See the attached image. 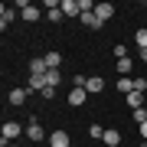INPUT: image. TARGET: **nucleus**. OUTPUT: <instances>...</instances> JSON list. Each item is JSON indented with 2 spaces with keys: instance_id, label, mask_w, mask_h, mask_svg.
<instances>
[{
  "instance_id": "f3484780",
  "label": "nucleus",
  "mask_w": 147,
  "mask_h": 147,
  "mask_svg": "<svg viewBox=\"0 0 147 147\" xmlns=\"http://www.w3.org/2000/svg\"><path fill=\"white\" fill-rule=\"evenodd\" d=\"M118 88L124 92V95H131L134 92V79H131V75H121V79H118Z\"/></svg>"
},
{
  "instance_id": "aec40b11",
  "label": "nucleus",
  "mask_w": 147,
  "mask_h": 147,
  "mask_svg": "<svg viewBox=\"0 0 147 147\" xmlns=\"http://www.w3.org/2000/svg\"><path fill=\"white\" fill-rule=\"evenodd\" d=\"M134 42H137V49H147V30H137L134 33Z\"/></svg>"
},
{
  "instance_id": "6ab92c4d",
  "label": "nucleus",
  "mask_w": 147,
  "mask_h": 147,
  "mask_svg": "<svg viewBox=\"0 0 147 147\" xmlns=\"http://www.w3.org/2000/svg\"><path fill=\"white\" fill-rule=\"evenodd\" d=\"M59 79H62V75H59V69H49V72H46V85H49V88H56Z\"/></svg>"
},
{
  "instance_id": "f03ea898",
  "label": "nucleus",
  "mask_w": 147,
  "mask_h": 147,
  "mask_svg": "<svg viewBox=\"0 0 147 147\" xmlns=\"http://www.w3.org/2000/svg\"><path fill=\"white\" fill-rule=\"evenodd\" d=\"M13 20H16V10H13V7H7V3H3V7H0V30L7 33V26H10Z\"/></svg>"
},
{
  "instance_id": "9d476101",
  "label": "nucleus",
  "mask_w": 147,
  "mask_h": 147,
  "mask_svg": "<svg viewBox=\"0 0 147 147\" xmlns=\"http://www.w3.org/2000/svg\"><path fill=\"white\" fill-rule=\"evenodd\" d=\"M59 7H62V13H65V16H82V10H79V0H62Z\"/></svg>"
},
{
  "instance_id": "1a4fd4ad",
  "label": "nucleus",
  "mask_w": 147,
  "mask_h": 147,
  "mask_svg": "<svg viewBox=\"0 0 147 147\" xmlns=\"http://www.w3.org/2000/svg\"><path fill=\"white\" fill-rule=\"evenodd\" d=\"M95 16L105 23V20H111V16H115V7H111V3H98V7H95Z\"/></svg>"
},
{
  "instance_id": "b1692460",
  "label": "nucleus",
  "mask_w": 147,
  "mask_h": 147,
  "mask_svg": "<svg viewBox=\"0 0 147 147\" xmlns=\"http://www.w3.org/2000/svg\"><path fill=\"white\" fill-rule=\"evenodd\" d=\"M115 56L118 59H127V46H115Z\"/></svg>"
},
{
  "instance_id": "a878e982",
  "label": "nucleus",
  "mask_w": 147,
  "mask_h": 147,
  "mask_svg": "<svg viewBox=\"0 0 147 147\" xmlns=\"http://www.w3.org/2000/svg\"><path fill=\"white\" fill-rule=\"evenodd\" d=\"M137 131H141V141H147V121H144V124H137Z\"/></svg>"
},
{
  "instance_id": "5701e85b",
  "label": "nucleus",
  "mask_w": 147,
  "mask_h": 147,
  "mask_svg": "<svg viewBox=\"0 0 147 147\" xmlns=\"http://www.w3.org/2000/svg\"><path fill=\"white\" fill-rule=\"evenodd\" d=\"M144 121H147V111L137 108V111H134V124H144Z\"/></svg>"
},
{
  "instance_id": "4468645a",
  "label": "nucleus",
  "mask_w": 147,
  "mask_h": 147,
  "mask_svg": "<svg viewBox=\"0 0 147 147\" xmlns=\"http://www.w3.org/2000/svg\"><path fill=\"white\" fill-rule=\"evenodd\" d=\"M124 98H127V105H131V111H137V108H141V101H144V92H131V95H124Z\"/></svg>"
},
{
  "instance_id": "39448f33",
  "label": "nucleus",
  "mask_w": 147,
  "mask_h": 147,
  "mask_svg": "<svg viewBox=\"0 0 147 147\" xmlns=\"http://www.w3.org/2000/svg\"><path fill=\"white\" fill-rule=\"evenodd\" d=\"M26 137H30V141H49V137H46V131H42L36 121H30V124H26Z\"/></svg>"
},
{
  "instance_id": "bb28decb",
  "label": "nucleus",
  "mask_w": 147,
  "mask_h": 147,
  "mask_svg": "<svg viewBox=\"0 0 147 147\" xmlns=\"http://www.w3.org/2000/svg\"><path fill=\"white\" fill-rule=\"evenodd\" d=\"M141 59H144V62H147V49H141Z\"/></svg>"
},
{
  "instance_id": "dca6fc26",
  "label": "nucleus",
  "mask_w": 147,
  "mask_h": 147,
  "mask_svg": "<svg viewBox=\"0 0 147 147\" xmlns=\"http://www.w3.org/2000/svg\"><path fill=\"white\" fill-rule=\"evenodd\" d=\"M42 59H46V69H59V65H62V56H59L56 49H53V53H46Z\"/></svg>"
},
{
  "instance_id": "ddd939ff",
  "label": "nucleus",
  "mask_w": 147,
  "mask_h": 147,
  "mask_svg": "<svg viewBox=\"0 0 147 147\" xmlns=\"http://www.w3.org/2000/svg\"><path fill=\"white\" fill-rule=\"evenodd\" d=\"M79 20H82V23H85V26H88V30H101V20H98V16H95V13H82Z\"/></svg>"
},
{
  "instance_id": "f8f14e48",
  "label": "nucleus",
  "mask_w": 147,
  "mask_h": 147,
  "mask_svg": "<svg viewBox=\"0 0 147 147\" xmlns=\"http://www.w3.org/2000/svg\"><path fill=\"white\" fill-rule=\"evenodd\" d=\"M49 69H46V59H33L30 62V75H46Z\"/></svg>"
},
{
  "instance_id": "7ed1b4c3",
  "label": "nucleus",
  "mask_w": 147,
  "mask_h": 147,
  "mask_svg": "<svg viewBox=\"0 0 147 147\" xmlns=\"http://www.w3.org/2000/svg\"><path fill=\"white\" fill-rule=\"evenodd\" d=\"M26 95H30L26 88H10V92H7V101H10L13 108H20L23 101H26Z\"/></svg>"
},
{
  "instance_id": "423d86ee",
  "label": "nucleus",
  "mask_w": 147,
  "mask_h": 147,
  "mask_svg": "<svg viewBox=\"0 0 147 147\" xmlns=\"http://www.w3.org/2000/svg\"><path fill=\"white\" fill-rule=\"evenodd\" d=\"M20 16H23V20H26V23H36L39 16H42V10H39L36 3H30V7H23V10H20Z\"/></svg>"
},
{
  "instance_id": "412c9836",
  "label": "nucleus",
  "mask_w": 147,
  "mask_h": 147,
  "mask_svg": "<svg viewBox=\"0 0 147 147\" xmlns=\"http://www.w3.org/2000/svg\"><path fill=\"white\" fill-rule=\"evenodd\" d=\"M46 16H49V20H53V23H59V20H65V13H62V7H53V10H49Z\"/></svg>"
},
{
  "instance_id": "6e6552de",
  "label": "nucleus",
  "mask_w": 147,
  "mask_h": 147,
  "mask_svg": "<svg viewBox=\"0 0 147 147\" xmlns=\"http://www.w3.org/2000/svg\"><path fill=\"white\" fill-rule=\"evenodd\" d=\"M85 98H88V92H85V88H72V92H69V105H72V108L85 105Z\"/></svg>"
},
{
  "instance_id": "a211bd4d",
  "label": "nucleus",
  "mask_w": 147,
  "mask_h": 147,
  "mask_svg": "<svg viewBox=\"0 0 147 147\" xmlns=\"http://www.w3.org/2000/svg\"><path fill=\"white\" fill-rule=\"evenodd\" d=\"M115 65H118V72H121V75H131V69H134V59H118Z\"/></svg>"
},
{
  "instance_id": "cd10ccee",
  "label": "nucleus",
  "mask_w": 147,
  "mask_h": 147,
  "mask_svg": "<svg viewBox=\"0 0 147 147\" xmlns=\"http://www.w3.org/2000/svg\"><path fill=\"white\" fill-rule=\"evenodd\" d=\"M7 147H20V144H7Z\"/></svg>"
},
{
  "instance_id": "f257e3e1",
  "label": "nucleus",
  "mask_w": 147,
  "mask_h": 147,
  "mask_svg": "<svg viewBox=\"0 0 147 147\" xmlns=\"http://www.w3.org/2000/svg\"><path fill=\"white\" fill-rule=\"evenodd\" d=\"M23 131H26V127H23L20 121H3V127H0V137H3V141H0V144H3V147H7V144H13Z\"/></svg>"
},
{
  "instance_id": "c85d7f7f",
  "label": "nucleus",
  "mask_w": 147,
  "mask_h": 147,
  "mask_svg": "<svg viewBox=\"0 0 147 147\" xmlns=\"http://www.w3.org/2000/svg\"><path fill=\"white\" fill-rule=\"evenodd\" d=\"M141 147H147V141H141Z\"/></svg>"
},
{
  "instance_id": "393cba45",
  "label": "nucleus",
  "mask_w": 147,
  "mask_h": 147,
  "mask_svg": "<svg viewBox=\"0 0 147 147\" xmlns=\"http://www.w3.org/2000/svg\"><path fill=\"white\" fill-rule=\"evenodd\" d=\"M134 88L137 92H147V79H134Z\"/></svg>"
},
{
  "instance_id": "0eeeda50",
  "label": "nucleus",
  "mask_w": 147,
  "mask_h": 147,
  "mask_svg": "<svg viewBox=\"0 0 147 147\" xmlns=\"http://www.w3.org/2000/svg\"><path fill=\"white\" fill-rule=\"evenodd\" d=\"M49 147H72L69 144V134L65 131H53L49 134Z\"/></svg>"
},
{
  "instance_id": "9b49d317",
  "label": "nucleus",
  "mask_w": 147,
  "mask_h": 147,
  "mask_svg": "<svg viewBox=\"0 0 147 147\" xmlns=\"http://www.w3.org/2000/svg\"><path fill=\"white\" fill-rule=\"evenodd\" d=\"M42 88H46V75H30V88L26 92L33 95V92H42Z\"/></svg>"
},
{
  "instance_id": "2eb2a0df",
  "label": "nucleus",
  "mask_w": 147,
  "mask_h": 147,
  "mask_svg": "<svg viewBox=\"0 0 147 147\" xmlns=\"http://www.w3.org/2000/svg\"><path fill=\"white\" fill-rule=\"evenodd\" d=\"M101 141H105L108 147H118V144H121V134L115 131V127H108V131H105V137H101Z\"/></svg>"
},
{
  "instance_id": "20e7f679",
  "label": "nucleus",
  "mask_w": 147,
  "mask_h": 147,
  "mask_svg": "<svg viewBox=\"0 0 147 147\" xmlns=\"http://www.w3.org/2000/svg\"><path fill=\"white\" fill-rule=\"evenodd\" d=\"M85 92L88 95H101L105 92V79H101V75H92V79L85 82Z\"/></svg>"
},
{
  "instance_id": "4be33fe9",
  "label": "nucleus",
  "mask_w": 147,
  "mask_h": 147,
  "mask_svg": "<svg viewBox=\"0 0 147 147\" xmlns=\"http://www.w3.org/2000/svg\"><path fill=\"white\" fill-rule=\"evenodd\" d=\"M88 134L95 137V141H101V137H105V127H98V124H92V127H88Z\"/></svg>"
}]
</instances>
